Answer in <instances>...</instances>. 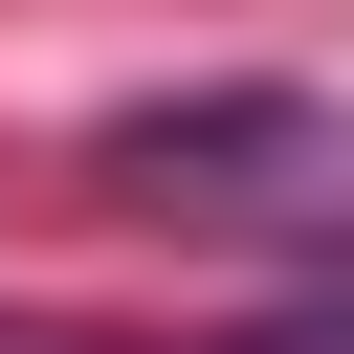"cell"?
<instances>
[{
  "label": "cell",
  "instance_id": "1",
  "mask_svg": "<svg viewBox=\"0 0 354 354\" xmlns=\"http://www.w3.org/2000/svg\"><path fill=\"white\" fill-rule=\"evenodd\" d=\"M88 177L111 199H266V177H354V111L332 88H177V111H111Z\"/></svg>",
  "mask_w": 354,
  "mask_h": 354
},
{
  "label": "cell",
  "instance_id": "2",
  "mask_svg": "<svg viewBox=\"0 0 354 354\" xmlns=\"http://www.w3.org/2000/svg\"><path fill=\"white\" fill-rule=\"evenodd\" d=\"M177 354H354V310H243V332H177Z\"/></svg>",
  "mask_w": 354,
  "mask_h": 354
}]
</instances>
